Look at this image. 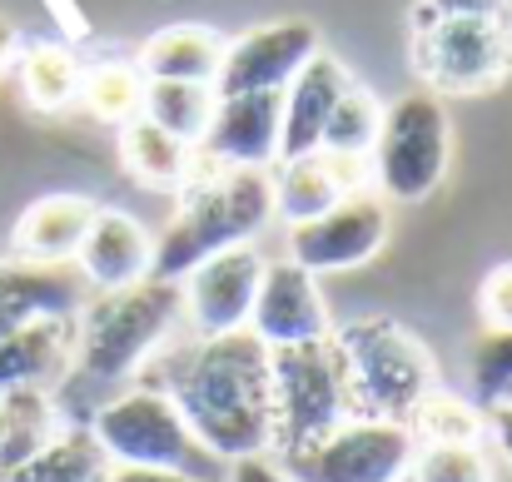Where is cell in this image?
<instances>
[{
	"label": "cell",
	"instance_id": "1",
	"mask_svg": "<svg viewBox=\"0 0 512 482\" xmlns=\"http://www.w3.org/2000/svg\"><path fill=\"white\" fill-rule=\"evenodd\" d=\"M160 388L214 458L239 463L274 448L269 343H259L249 328L194 338L170 363Z\"/></svg>",
	"mask_w": 512,
	"mask_h": 482
},
{
	"label": "cell",
	"instance_id": "2",
	"mask_svg": "<svg viewBox=\"0 0 512 482\" xmlns=\"http://www.w3.org/2000/svg\"><path fill=\"white\" fill-rule=\"evenodd\" d=\"M408 60L428 95H488L512 80V0H418Z\"/></svg>",
	"mask_w": 512,
	"mask_h": 482
},
{
	"label": "cell",
	"instance_id": "3",
	"mask_svg": "<svg viewBox=\"0 0 512 482\" xmlns=\"http://www.w3.org/2000/svg\"><path fill=\"white\" fill-rule=\"evenodd\" d=\"M269 219H274L269 169H214V164H204L194 155L170 229L155 239L150 279L179 284L204 259H214L234 244H254V234Z\"/></svg>",
	"mask_w": 512,
	"mask_h": 482
},
{
	"label": "cell",
	"instance_id": "4",
	"mask_svg": "<svg viewBox=\"0 0 512 482\" xmlns=\"http://www.w3.org/2000/svg\"><path fill=\"white\" fill-rule=\"evenodd\" d=\"M329 338L348 388V418L408 423L413 408L438 388V363L408 323L373 314V319L339 323Z\"/></svg>",
	"mask_w": 512,
	"mask_h": 482
},
{
	"label": "cell",
	"instance_id": "5",
	"mask_svg": "<svg viewBox=\"0 0 512 482\" xmlns=\"http://www.w3.org/2000/svg\"><path fill=\"white\" fill-rule=\"evenodd\" d=\"M184 319V294L170 279H145L115 294L85 299L75 314V378L85 383H125L135 378Z\"/></svg>",
	"mask_w": 512,
	"mask_h": 482
},
{
	"label": "cell",
	"instance_id": "6",
	"mask_svg": "<svg viewBox=\"0 0 512 482\" xmlns=\"http://www.w3.org/2000/svg\"><path fill=\"white\" fill-rule=\"evenodd\" d=\"M90 433L100 438L110 463H125V468H165V473H184L199 482H224L229 473V463L214 458L194 438V428L184 423V413L174 408V398L160 383H135L95 403Z\"/></svg>",
	"mask_w": 512,
	"mask_h": 482
},
{
	"label": "cell",
	"instance_id": "7",
	"mask_svg": "<svg viewBox=\"0 0 512 482\" xmlns=\"http://www.w3.org/2000/svg\"><path fill=\"white\" fill-rule=\"evenodd\" d=\"M453 160V125L438 95L413 90L383 110V130L373 140L368 174L388 204H423Z\"/></svg>",
	"mask_w": 512,
	"mask_h": 482
},
{
	"label": "cell",
	"instance_id": "8",
	"mask_svg": "<svg viewBox=\"0 0 512 482\" xmlns=\"http://www.w3.org/2000/svg\"><path fill=\"white\" fill-rule=\"evenodd\" d=\"M269 388H274V448L269 458H289L348 418V388L334 353V338L269 348Z\"/></svg>",
	"mask_w": 512,
	"mask_h": 482
},
{
	"label": "cell",
	"instance_id": "9",
	"mask_svg": "<svg viewBox=\"0 0 512 482\" xmlns=\"http://www.w3.org/2000/svg\"><path fill=\"white\" fill-rule=\"evenodd\" d=\"M418 438L393 418H343L319 443L274 458L294 482H408Z\"/></svg>",
	"mask_w": 512,
	"mask_h": 482
},
{
	"label": "cell",
	"instance_id": "10",
	"mask_svg": "<svg viewBox=\"0 0 512 482\" xmlns=\"http://www.w3.org/2000/svg\"><path fill=\"white\" fill-rule=\"evenodd\" d=\"M388 229H393L388 199L378 189H358V194L339 199L329 214L289 224V254L284 259H294L309 274H348V269H363L368 259L383 254Z\"/></svg>",
	"mask_w": 512,
	"mask_h": 482
},
{
	"label": "cell",
	"instance_id": "11",
	"mask_svg": "<svg viewBox=\"0 0 512 482\" xmlns=\"http://www.w3.org/2000/svg\"><path fill=\"white\" fill-rule=\"evenodd\" d=\"M319 25L314 20H269L244 30L234 45H224L214 95H284V85L319 55Z\"/></svg>",
	"mask_w": 512,
	"mask_h": 482
},
{
	"label": "cell",
	"instance_id": "12",
	"mask_svg": "<svg viewBox=\"0 0 512 482\" xmlns=\"http://www.w3.org/2000/svg\"><path fill=\"white\" fill-rule=\"evenodd\" d=\"M264 264H269V259H264L254 244H234V249L204 259L199 269H189V274L179 279L184 323L194 328V338H214V333H239V328H249Z\"/></svg>",
	"mask_w": 512,
	"mask_h": 482
},
{
	"label": "cell",
	"instance_id": "13",
	"mask_svg": "<svg viewBox=\"0 0 512 482\" xmlns=\"http://www.w3.org/2000/svg\"><path fill=\"white\" fill-rule=\"evenodd\" d=\"M249 333L259 343H269V348L329 338L334 319H329L319 274L299 269L294 259L264 264V279H259V294H254V314H249Z\"/></svg>",
	"mask_w": 512,
	"mask_h": 482
},
{
	"label": "cell",
	"instance_id": "14",
	"mask_svg": "<svg viewBox=\"0 0 512 482\" xmlns=\"http://www.w3.org/2000/svg\"><path fill=\"white\" fill-rule=\"evenodd\" d=\"M194 155L214 169L279 164V95H219Z\"/></svg>",
	"mask_w": 512,
	"mask_h": 482
},
{
	"label": "cell",
	"instance_id": "15",
	"mask_svg": "<svg viewBox=\"0 0 512 482\" xmlns=\"http://www.w3.org/2000/svg\"><path fill=\"white\" fill-rule=\"evenodd\" d=\"M155 269V239L150 229L125 214V209H95L80 249H75V274L85 279L90 294H115L130 284H145Z\"/></svg>",
	"mask_w": 512,
	"mask_h": 482
},
{
	"label": "cell",
	"instance_id": "16",
	"mask_svg": "<svg viewBox=\"0 0 512 482\" xmlns=\"http://www.w3.org/2000/svg\"><path fill=\"white\" fill-rule=\"evenodd\" d=\"M368 160H348V155H299V160H279L269 169V189H274V219L284 224H304L329 214L339 199L368 189Z\"/></svg>",
	"mask_w": 512,
	"mask_h": 482
},
{
	"label": "cell",
	"instance_id": "17",
	"mask_svg": "<svg viewBox=\"0 0 512 482\" xmlns=\"http://www.w3.org/2000/svg\"><path fill=\"white\" fill-rule=\"evenodd\" d=\"M348 85H353V75L329 50H319L284 85V95H279V160H299V155H314L324 145V125H329V115Z\"/></svg>",
	"mask_w": 512,
	"mask_h": 482
},
{
	"label": "cell",
	"instance_id": "18",
	"mask_svg": "<svg viewBox=\"0 0 512 482\" xmlns=\"http://www.w3.org/2000/svg\"><path fill=\"white\" fill-rule=\"evenodd\" d=\"M75 314H40L0 333V388H50L70 373Z\"/></svg>",
	"mask_w": 512,
	"mask_h": 482
},
{
	"label": "cell",
	"instance_id": "19",
	"mask_svg": "<svg viewBox=\"0 0 512 482\" xmlns=\"http://www.w3.org/2000/svg\"><path fill=\"white\" fill-rule=\"evenodd\" d=\"M85 279L75 264H30V259H0V333L40 314H80L85 309Z\"/></svg>",
	"mask_w": 512,
	"mask_h": 482
},
{
	"label": "cell",
	"instance_id": "20",
	"mask_svg": "<svg viewBox=\"0 0 512 482\" xmlns=\"http://www.w3.org/2000/svg\"><path fill=\"white\" fill-rule=\"evenodd\" d=\"M95 199L85 194H40L35 204H25V214L10 229V249L15 259L30 264H75V249L95 219Z\"/></svg>",
	"mask_w": 512,
	"mask_h": 482
},
{
	"label": "cell",
	"instance_id": "21",
	"mask_svg": "<svg viewBox=\"0 0 512 482\" xmlns=\"http://www.w3.org/2000/svg\"><path fill=\"white\" fill-rule=\"evenodd\" d=\"M224 35L209 25H165L160 35L145 40L140 50V75L145 80H179V85H214L219 60H224Z\"/></svg>",
	"mask_w": 512,
	"mask_h": 482
},
{
	"label": "cell",
	"instance_id": "22",
	"mask_svg": "<svg viewBox=\"0 0 512 482\" xmlns=\"http://www.w3.org/2000/svg\"><path fill=\"white\" fill-rule=\"evenodd\" d=\"M110 478V453L90 433V423H60L55 438L30 453L20 468H10L0 482H105Z\"/></svg>",
	"mask_w": 512,
	"mask_h": 482
},
{
	"label": "cell",
	"instance_id": "23",
	"mask_svg": "<svg viewBox=\"0 0 512 482\" xmlns=\"http://www.w3.org/2000/svg\"><path fill=\"white\" fill-rule=\"evenodd\" d=\"M60 428L50 388H0V478L40 453Z\"/></svg>",
	"mask_w": 512,
	"mask_h": 482
},
{
	"label": "cell",
	"instance_id": "24",
	"mask_svg": "<svg viewBox=\"0 0 512 482\" xmlns=\"http://www.w3.org/2000/svg\"><path fill=\"white\" fill-rule=\"evenodd\" d=\"M120 160H125V169H130L135 184L179 194L184 179H189L194 150H189L184 140H174L170 130H160L155 120L140 115V120H130V125L120 130Z\"/></svg>",
	"mask_w": 512,
	"mask_h": 482
},
{
	"label": "cell",
	"instance_id": "25",
	"mask_svg": "<svg viewBox=\"0 0 512 482\" xmlns=\"http://www.w3.org/2000/svg\"><path fill=\"white\" fill-rule=\"evenodd\" d=\"M80 75H85V65L55 40H40V45L20 50V60H15L20 95L40 115H60L65 105H75L80 100Z\"/></svg>",
	"mask_w": 512,
	"mask_h": 482
},
{
	"label": "cell",
	"instance_id": "26",
	"mask_svg": "<svg viewBox=\"0 0 512 482\" xmlns=\"http://www.w3.org/2000/svg\"><path fill=\"white\" fill-rule=\"evenodd\" d=\"M80 105H85L100 125L125 130L130 120L145 115V75H140V65H135V60L85 65V75H80Z\"/></svg>",
	"mask_w": 512,
	"mask_h": 482
},
{
	"label": "cell",
	"instance_id": "27",
	"mask_svg": "<svg viewBox=\"0 0 512 482\" xmlns=\"http://www.w3.org/2000/svg\"><path fill=\"white\" fill-rule=\"evenodd\" d=\"M214 85H179V80H145V120L170 130L189 150L204 140L209 115H214Z\"/></svg>",
	"mask_w": 512,
	"mask_h": 482
},
{
	"label": "cell",
	"instance_id": "28",
	"mask_svg": "<svg viewBox=\"0 0 512 482\" xmlns=\"http://www.w3.org/2000/svg\"><path fill=\"white\" fill-rule=\"evenodd\" d=\"M408 428H413L418 448H423V443H483V438H488V413H483L478 403L458 398V393L433 388V393L413 408Z\"/></svg>",
	"mask_w": 512,
	"mask_h": 482
},
{
	"label": "cell",
	"instance_id": "29",
	"mask_svg": "<svg viewBox=\"0 0 512 482\" xmlns=\"http://www.w3.org/2000/svg\"><path fill=\"white\" fill-rule=\"evenodd\" d=\"M378 130H383V105H378V95H373V90H363V85L353 80V85L339 95V105H334L329 125H324V145H319V150H329V155H348V160H368V155H373Z\"/></svg>",
	"mask_w": 512,
	"mask_h": 482
},
{
	"label": "cell",
	"instance_id": "30",
	"mask_svg": "<svg viewBox=\"0 0 512 482\" xmlns=\"http://www.w3.org/2000/svg\"><path fill=\"white\" fill-rule=\"evenodd\" d=\"M408 482H498L483 443H423L413 453Z\"/></svg>",
	"mask_w": 512,
	"mask_h": 482
},
{
	"label": "cell",
	"instance_id": "31",
	"mask_svg": "<svg viewBox=\"0 0 512 482\" xmlns=\"http://www.w3.org/2000/svg\"><path fill=\"white\" fill-rule=\"evenodd\" d=\"M512 388V333H483V343L473 348V393L478 403H498Z\"/></svg>",
	"mask_w": 512,
	"mask_h": 482
},
{
	"label": "cell",
	"instance_id": "32",
	"mask_svg": "<svg viewBox=\"0 0 512 482\" xmlns=\"http://www.w3.org/2000/svg\"><path fill=\"white\" fill-rule=\"evenodd\" d=\"M478 319L483 333H512V259L488 269V279L478 284Z\"/></svg>",
	"mask_w": 512,
	"mask_h": 482
},
{
	"label": "cell",
	"instance_id": "33",
	"mask_svg": "<svg viewBox=\"0 0 512 482\" xmlns=\"http://www.w3.org/2000/svg\"><path fill=\"white\" fill-rule=\"evenodd\" d=\"M488 413V438H493V453L512 468V398H498L483 408Z\"/></svg>",
	"mask_w": 512,
	"mask_h": 482
},
{
	"label": "cell",
	"instance_id": "34",
	"mask_svg": "<svg viewBox=\"0 0 512 482\" xmlns=\"http://www.w3.org/2000/svg\"><path fill=\"white\" fill-rule=\"evenodd\" d=\"M224 482H294L269 453H259V458H239V463H229V473Z\"/></svg>",
	"mask_w": 512,
	"mask_h": 482
},
{
	"label": "cell",
	"instance_id": "35",
	"mask_svg": "<svg viewBox=\"0 0 512 482\" xmlns=\"http://www.w3.org/2000/svg\"><path fill=\"white\" fill-rule=\"evenodd\" d=\"M105 482H199V478L165 473V468H125V463H110V478Z\"/></svg>",
	"mask_w": 512,
	"mask_h": 482
},
{
	"label": "cell",
	"instance_id": "36",
	"mask_svg": "<svg viewBox=\"0 0 512 482\" xmlns=\"http://www.w3.org/2000/svg\"><path fill=\"white\" fill-rule=\"evenodd\" d=\"M508 398H512V388H508Z\"/></svg>",
	"mask_w": 512,
	"mask_h": 482
}]
</instances>
